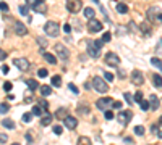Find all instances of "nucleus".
<instances>
[{
    "label": "nucleus",
    "mask_w": 162,
    "mask_h": 145,
    "mask_svg": "<svg viewBox=\"0 0 162 145\" xmlns=\"http://www.w3.org/2000/svg\"><path fill=\"white\" fill-rule=\"evenodd\" d=\"M11 145H21V143H18V142H15V143H11Z\"/></svg>",
    "instance_id": "69168bd1"
},
{
    "label": "nucleus",
    "mask_w": 162,
    "mask_h": 145,
    "mask_svg": "<svg viewBox=\"0 0 162 145\" xmlns=\"http://www.w3.org/2000/svg\"><path fill=\"white\" fill-rule=\"evenodd\" d=\"M93 87H94L97 92H101V93H105V92L109 90V84H107V81H105V77L102 79L99 76H96L93 79Z\"/></svg>",
    "instance_id": "f03ea898"
},
{
    "label": "nucleus",
    "mask_w": 162,
    "mask_h": 145,
    "mask_svg": "<svg viewBox=\"0 0 162 145\" xmlns=\"http://www.w3.org/2000/svg\"><path fill=\"white\" fill-rule=\"evenodd\" d=\"M149 103H151V110H152V111L159 110V106H160V102H159L157 95H154V93H151V95H149Z\"/></svg>",
    "instance_id": "2eb2a0df"
},
{
    "label": "nucleus",
    "mask_w": 162,
    "mask_h": 145,
    "mask_svg": "<svg viewBox=\"0 0 162 145\" xmlns=\"http://www.w3.org/2000/svg\"><path fill=\"white\" fill-rule=\"evenodd\" d=\"M44 31H46L47 35H50V37H57L59 31H60L59 23H55V21H47L46 26H44Z\"/></svg>",
    "instance_id": "7ed1b4c3"
},
{
    "label": "nucleus",
    "mask_w": 162,
    "mask_h": 145,
    "mask_svg": "<svg viewBox=\"0 0 162 145\" xmlns=\"http://www.w3.org/2000/svg\"><path fill=\"white\" fill-rule=\"evenodd\" d=\"M52 85L54 87H60L62 85V77L60 76H54L52 77Z\"/></svg>",
    "instance_id": "c756f323"
},
{
    "label": "nucleus",
    "mask_w": 162,
    "mask_h": 145,
    "mask_svg": "<svg viewBox=\"0 0 162 145\" xmlns=\"http://www.w3.org/2000/svg\"><path fill=\"white\" fill-rule=\"evenodd\" d=\"M157 137H159V139H162V130H159V134H157Z\"/></svg>",
    "instance_id": "e2e57ef3"
},
{
    "label": "nucleus",
    "mask_w": 162,
    "mask_h": 145,
    "mask_svg": "<svg viewBox=\"0 0 162 145\" xmlns=\"http://www.w3.org/2000/svg\"><path fill=\"white\" fill-rule=\"evenodd\" d=\"M63 124H65V127H68L70 130H72V129H76V126H78V119L68 114L67 118L63 119Z\"/></svg>",
    "instance_id": "ddd939ff"
},
{
    "label": "nucleus",
    "mask_w": 162,
    "mask_h": 145,
    "mask_svg": "<svg viewBox=\"0 0 162 145\" xmlns=\"http://www.w3.org/2000/svg\"><path fill=\"white\" fill-rule=\"evenodd\" d=\"M130 27L133 29V32H136V27H135V23H130Z\"/></svg>",
    "instance_id": "052dcab7"
},
{
    "label": "nucleus",
    "mask_w": 162,
    "mask_h": 145,
    "mask_svg": "<svg viewBox=\"0 0 162 145\" xmlns=\"http://www.w3.org/2000/svg\"><path fill=\"white\" fill-rule=\"evenodd\" d=\"M41 93H42V95H50V93H52V87L50 85H42L41 87Z\"/></svg>",
    "instance_id": "a878e982"
},
{
    "label": "nucleus",
    "mask_w": 162,
    "mask_h": 145,
    "mask_svg": "<svg viewBox=\"0 0 162 145\" xmlns=\"http://www.w3.org/2000/svg\"><path fill=\"white\" fill-rule=\"evenodd\" d=\"M37 42H39V45H42V47H47V40H44V39H42V37H37Z\"/></svg>",
    "instance_id": "3c124183"
},
{
    "label": "nucleus",
    "mask_w": 162,
    "mask_h": 145,
    "mask_svg": "<svg viewBox=\"0 0 162 145\" xmlns=\"http://www.w3.org/2000/svg\"><path fill=\"white\" fill-rule=\"evenodd\" d=\"M7 58V53H5V50H2V53H0V60H5Z\"/></svg>",
    "instance_id": "4d7b16f0"
},
{
    "label": "nucleus",
    "mask_w": 162,
    "mask_h": 145,
    "mask_svg": "<svg viewBox=\"0 0 162 145\" xmlns=\"http://www.w3.org/2000/svg\"><path fill=\"white\" fill-rule=\"evenodd\" d=\"M110 39H112V34H110V32H104V34H102L104 44H105V42H110Z\"/></svg>",
    "instance_id": "58836bf2"
},
{
    "label": "nucleus",
    "mask_w": 162,
    "mask_h": 145,
    "mask_svg": "<svg viewBox=\"0 0 162 145\" xmlns=\"http://www.w3.org/2000/svg\"><path fill=\"white\" fill-rule=\"evenodd\" d=\"M160 71H162V69H160Z\"/></svg>",
    "instance_id": "338daca9"
},
{
    "label": "nucleus",
    "mask_w": 162,
    "mask_h": 145,
    "mask_svg": "<svg viewBox=\"0 0 162 145\" xmlns=\"http://www.w3.org/2000/svg\"><path fill=\"white\" fill-rule=\"evenodd\" d=\"M8 110H10V106L7 105V103H2V105H0V113H2V114H5Z\"/></svg>",
    "instance_id": "79ce46f5"
},
{
    "label": "nucleus",
    "mask_w": 162,
    "mask_h": 145,
    "mask_svg": "<svg viewBox=\"0 0 162 145\" xmlns=\"http://www.w3.org/2000/svg\"><path fill=\"white\" fill-rule=\"evenodd\" d=\"M39 105H41V108H42L44 111H47L49 103H47V100H46V98H41V100H39Z\"/></svg>",
    "instance_id": "72a5a7b5"
},
{
    "label": "nucleus",
    "mask_w": 162,
    "mask_h": 145,
    "mask_svg": "<svg viewBox=\"0 0 162 145\" xmlns=\"http://www.w3.org/2000/svg\"><path fill=\"white\" fill-rule=\"evenodd\" d=\"M26 140H28V142H29V143L33 142V137H31V132H28V134H26Z\"/></svg>",
    "instance_id": "6e6d98bb"
},
{
    "label": "nucleus",
    "mask_w": 162,
    "mask_h": 145,
    "mask_svg": "<svg viewBox=\"0 0 162 145\" xmlns=\"http://www.w3.org/2000/svg\"><path fill=\"white\" fill-rule=\"evenodd\" d=\"M11 87H13L11 82H5V84H3V90H5V92H10V90H11Z\"/></svg>",
    "instance_id": "49530a36"
},
{
    "label": "nucleus",
    "mask_w": 162,
    "mask_h": 145,
    "mask_svg": "<svg viewBox=\"0 0 162 145\" xmlns=\"http://www.w3.org/2000/svg\"><path fill=\"white\" fill-rule=\"evenodd\" d=\"M159 122H160V126H162V116H160V118H159Z\"/></svg>",
    "instance_id": "0e129e2a"
},
{
    "label": "nucleus",
    "mask_w": 162,
    "mask_h": 145,
    "mask_svg": "<svg viewBox=\"0 0 162 145\" xmlns=\"http://www.w3.org/2000/svg\"><path fill=\"white\" fill-rule=\"evenodd\" d=\"M18 11L23 14V16H28V13H29V6H28V5H20L18 6Z\"/></svg>",
    "instance_id": "cd10ccee"
},
{
    "label": "nucleus",
    "mask_w": 162,
    "mask_h": 145,
    "mask_svg": "<svg viewBox=\"0 0 162 145\" xmlns=\"http://www.w3.org/2000/svg\"><path fill=\"white\" fill-rule=\"evenodd\" d=\"M104 116H105V119H109V121H110L112 118H114V113H112V111H109V110H107V111L104 113Z\"/></svg>",
    "instance_id": "de8ad7c7"
},
{
    "label": "nucleus",
    "mask_w": 162,
    "mask_h": 145,
    "mask_svg": "<svg viewBox=\"0 0 162 145\" xmlns=\"http://www.w3.org/2000/svg\"><path fill=\"white\" fill-rule=\"evenodd\" d=\"M104 77H105V81H107V82H112V81H114V74H112V72H109V71L104 72Z\"/></svg>",
    "instance_id": "c9c22d12"
},
{
    "label": "nucleus",
    "mask_w": 162,
    "mask_h": 145,
    "mask_svg": "<svg viewBox=\"0 0 162 145\" xmlns=\"http://www.w3.org/2000/svg\"><path fill=\"white\" fill-rule=\"evenodd\" d=\"M50 122H52V114L49 111H44V114L41 116V124L42 126H49Z\"/></svg>",
    "instance_id": "f3484780"
},
{
    "label": "nucleus",
    "mask_w": 162,
    "mask_h": 145,
    "mask_svg": "<svg viewBox=\"0 0 162 145\" xmlns=\"http://www.w3.org/2000/svg\"><path fill=\"white\" fill-rule=\"evenodd\" d=\"M2 126L3 127H7V129H15V122H13V119H3L2 121Z\"/></svg>",
    "instance_id": "5701e85b"
},
{
    "label": "nucleus",
    "mask_w": 162,
    "mask_h": 145,
    "mask_svg": "<svg viewBox=\"0 0 162 145\" xmlns=\"http://www.w3.org/2000/svg\"><path fill=\"white\" fill-rule=\"evenodd\" d=\"M135 102H136V103H141V102H143V93L141 92L135 93Z\"/></svg>",
    "instance_id": "a19ab883"
},
{
    "label": "nucleus",
    "mask_w": 162,
    "mask_h": 145,
    "mask_svg": "<svg viewBox=\"0 0 162 145\" xmlns=\"http://www.w3.org/2000/svg\"><path fill=\"white\" fill-rule=\"evenodd\" d=\"M135 134L136 135H144V127L143 126H136L135 127Z\"/></svg>",
    "instance_id": "4c0bfd02"
},
{
    "label": "nucleus",
    "mask_w": 162,
    "mask_h": 145,
    "mask_svg": "<svg viewBox=\"0 0 162 145\" xmlns=\"http://www.w3.org/2000/svg\"><path fill=\"white\" fill-rule=\"evenodd\" d=\"M31 118H33V113H24L23 116H21V121H23V122H29Z\"/></svg>",
    "instance_id": "473e14b6"
},
{
    "label": "nucleus",
    "mask_w": 162,
    "mask_h": 145,
    "mask_svg": "<svg viewBox=\"0 0 162 145\" xmlns=\"http://www.w3.org/2000/svg\"><path fill=\"white\" fill-rule=\"evenodd\" d=\"M88 31H89L91 34H96V32L102 31V23H101L99 19H96V18H91V19L88 21Z\"/></svg>",
    "instance_id": "39448f33"
},
{
    "label": "nucleus",
    "mask_w": 162,
    "mask_h": 145,
    "mask_svg": "<svg viewBox=\"0 0 162 145\" xmlns=\"http://www.w3.org/2000/svg\"><path fill=\"white\" fill-rule=\"evenodd\" d=\"M62 132H63V127H62V126H59V124H57V126H54V134L60 135Z\"/></svg>",
    "instance_id": "37998d69"
},
{
    "label": "nucleus",
    "mask_w": 162,
    "mask_h": 145,
    "mask_svg": "<svg viewBox=\"0 0 162 145\" xmlns=\"http://www.w3.org/2000/svg\"><path fill=\"white\" fill-rule=\"evenodd\" d=\"M115 8H117V11H118V13H122V14L128 13V6H126L125 3H117V6H115Z\"/></svg>",
    "instance_id": "393cba45"
},
{
    "label": "nucleus",
    "mask_w": 162,
    "mask_h": 145,
    "mask_svg": "<svg viewBox=\"0 0 162 145\" xmlns=\"http://www.w3.org/2000/svg\"><path fill=\"white\" fill-rule=\"evenodd\" d=\"M55 52H57L59 58L63 60V61H67L70 58V52H68V48L63 45V44H57V45H55Z\"/></svg>",
    "instance_id": "423d86ee"
},
{
    "label": "nucleus",
    "mask_w": 162,
    "mask_h": 145,
    "mask_svg": "<svg viewBox=\"0 0 162 145\" xmlns=\"http://www.w3.org/2000/svg\"><path fill=\"white\" fill-rule=\"evenodd\" d=\"M133 118V113L130 111V110H126V111H120L117 114V119H118V122L120 124H123V126H126L130 122V119Z\"/></svg>",
    "instance_id": "1a4fd4ad"
},
{
    "label": "nucleus",
    "mask_w": 162,
    "mask_h": 145,
    "mask_svg": "<svg viewBox=\"0 0 162 145\" xmlns=\"http://www.w3.org/2000/svg\"><path fill=\"white\" fill-rule=\"evenodd\" d=\"M123 98L126 100V103H128V105H131V103H133V98H131V93H128V92H126V93H123Z\"/></svg>",
    "instance_id": "ea45409f"
},
{
    "label": "nucleus",
    "mask_w": 162,
    "mask_h": 145,
    "mask_svg": "<svg viewBox=\"0 0 162 145\" xmlns=\"http://www.w3.org/2000/svg\"><path fill=\"white\" fill-rule=\"evenodd\" d=\"M78 113L80 114H89V108L86 105H80L78 106Z\"/></svg>",
    "instance_id": "2f4dec72"
},
{
    "label": "nucleus",
    "mask_w": 162,
    "mask_h": 145,
    "mask_svg": "<svg viewBox=\"0 0 162 145\" xmlns=\"http://www.w3.org/2000/svg\"><path fill=\"white\" fill-rule=\"evenodd\" d=\"M151 130H152L154 134H159V130H157V126H152V127H151Z\"/></svg>",
    "instance_id": "bf43d9fd"
},
{
    "label": "nucleus",
    "mask_w": 162,
    "mask_h": 145,
    "mask_svg": "<svg viewBox=\"0 0 162 145\" xmlns=\"http://www.w3.org/2000/svg\"><path fill=\"white\" fill-rule=\"evenodd\" d=\"M0 140H2V143H5V142H7V135L2 134V135H0Z\"/></svg>",
    "instance_id": "13d9d810"
},
{
    "label": "nucleus",
    "mask_w": 162,
    "mask_h": 145,
    "mask_svg": "<svg viewBox=\"0 0 162 145\" xmlns=\"http://www.w3.org/2000/svg\"><path fill=\"white\" fill-rule=\"evenodd\" d=\"M42 2H46V0H33V3H42Z\"/></svg>",
    "instance_id": "680f3d73"
},
{
    "label": "nucleus",
    "mask_w": 162,
    "mask_h": 145,
    "mask_svg": "<svg viewBox=\"0 0 162 145\" xmlns=\"http://www.w3.org/2000/svg\"><path fill=\"white\" fill-rule=\"evenodd\" d=\"M13 64H15L20 71H28L29 66H31L29 61H28L26 58H15V60H13Z\"/></svg>",
    "instance_id": "9d476101"
},
{
    "label": "nucleus",
    "mask_w": 162,
    "mask_h": 145,
    "mask_svg": "<svg viewBox=\"0 0 162 145\" xmlns=\"http://www.w3.org/2000/svg\"><path fill=\"white\" fill-rule=\"evenodd\" d=\"M26 85L29 87V89H31L33 92L36 90V89H39V84H37L36 79H28V81H26Z\"/></svg>",
    "instance_id": "aec40b11"
},
{
    "label": "nucleus",
    "mask_w": 162,
    "mask_h": 145,
    "mask_svg": "<svg viewBox=\"0 0 162 145\" xmlns=\"http://www.w3.org/2000/svg\"><path fill=\"white\" fill-rule=\"evenodd\" d=\"M104 60H105V63H107L109 66H118V64H120V56H118L117 53H114V52H109L104 56Z\"/></svg>",
    "instance_id": "0eeeda50"
},
{
    "label": "nucleus",
    "mask_w": 162,
    "mask_h": 145,
    "mask_svg": "<svg viewBox=\"0 0 162 145\" xmlns=\"http://www.w3.org/2000/svg\"><path fill=\"white\" fill-rule=\"evenodd\" d=\"M147 21H151L154 24H162V10L160 6L157 5H152L149 10H147Z\"/></svg>",
    "instance_id": "f257e3e1"
},
{
    "label": "nucleus",
    "mask_w": 162,
    "mask_h": 145,
    "mask_svg": "<svg viewBox=\"0 0 162 145\" xmlns=\"http://www.w3.org/2000/svg\"><path fill=\"white\" fill-rule=\"evenodd\" d=\"M151 63L154 64V66H157L159 69H162V61L159 60V58H156V56H154V58H152V60H151Z\"/></svg>",
    "instance_id": "f704fd0d"
},
{
    "label": "nucleus",
    "mask_w": 162,
    "mask_h": 145,
    "mask_svg": "<svg viewBox=\"0 0 162 145\" xmlns=\"http://www.w3.org/2000/svg\"><path fill=\"white\" fill-rule=\"evenodd\" d=\"M13 29H15V32L18 35H26L28 34V29L23 23H20V21H15V24H13Z\"/></svg>",
    "instance_id": "4468645a"
},
{
    "label": "nucleus",
    "mask_w": 162,
    "mask_h": 145,
    "mask_svg": "<svg viewBox=\"0 0 162 145\" xmlns=\"http://www.w3.org/2000/svg\"><path fill=\"white\" fill-rule=\"evenodd\" d=\"M139 106H141L143 111H147V110L151 108V103H149V100H143L141 103H139Z\"/></svg>",
    "instance_id": "c85d7f7f"
},
{
    "label": "nucleus",
    "mask_w": 162,
    "mask_h": 145,
    "mask_svg": "<svg viewBox=\"0 0 162 145\" xmlns=\"http://www.w3.org/2000/svg\"><path fill=\"white\" fill-rule=\"evenodd\" d=\"M68 89H70V90H72L73 93H78V92H80V89H78V87H76L75 84H72V82H70V84H68Z\"/></svg>",
    "instance_id": "c03bdc74"
},
{
    "label": "nucleus",
    "mask_w": 162,
    "mask_h": 145,
    "mask_svg": "<svg viewBox=\"0 0 162 145\" xmlns=\"http://www.w3.org/2000/svg\"><path fill=\"white\" fill-rule=\"evenodd\" d=\"M55 116H57L59 119H65L67 116H68V110H67V108H60V110H57Z\"/></svg>",
    "instance_id": "412c9836"
},
{
    "label": "nucleus",
    "mask_w": 162,
    "mask_h": 145,
    "mask_svg": "<svg viewBox=\"0 0 162 145\" xmlns=\"http://www.w3.org/2000/svg\"><path fill=\"white\" fill-rule=\"evenodd\" d=\"M83 8V2L81 0H67V10L70 13H80Z\"/></svg>",
    "instance_id": "20e7f679"
},
{
    "label": "nucleus",
    "mask_w": 162,
    "mask_h": 145,
    "mask_svg": "<svg viewBox=\"0 0 162 145\" xmlns=\"http://www.w3.org/2000/svg\"><path fill=\"white\" fill-rule=\"evenodd\" d=\"M31 113H33L34 116H42V113H44V110H42V108H41V105H36V106H33Z\"/></svg>",
    "instance_id": "bb28decb"
},
{
    "label": "nucleus",
    "mask_w": 162,
    "mask_h": 145,
    "mask_svg": "<svg viewBox=\"0 0 162 145\" xmlns=\"http://www.w3.org/2000/svg\"><path fill=\"white\" fill-rule=\"evenodd\" d=\"M139 31H141L144 35H151V34H152V31H151V26L147 24V23H141V24H139Z\"/></svg>",
    "instance_id": "a211bd4d"
},
{
    "label": "nucleus",
    "mask_w": 162,
    "mask_h": 145,
    "mask_svg": "<svg viewBox=\"0 0 162 145\" xmlns=\"http://www.w3.org/2000/svg\"><path fill=\"white\" fill-rule=\"evenodd\" d=\"M152 84H154V87L160 89L162 87V76L160 74H152Z\"/></svg>",
    "instance_id": "6ab92c4d"
},
{
    "label": "nucleus",
    "mask_w": 162,
    "mask_h": 145,
    "mask_svg": "<svg viewBox=\"0 0 162 145\" xmlns=\"http://www.w3.org/2000/svg\"><path fill=\"white\" fill-rule=\"evenodd\" d=\"M112 106H114V108H122V102H114Z\"/></svg>",
    "instance_id": "864d4df0"
},
{
    "label": "nucleus",
    "mask_w": 162,
    "mask_h": 145,
    "mask_svg": "<svg viewBox=\"0 0 162 145\" xmlns=\"http://www.w3.org/2000/svg\"><path fill=\"white\" fill-rule=\"evenodd\" d=\"M156 52H157V55L159 53H162V39L157 42V47H156Z\"/></svg>",
    "instance_id": "09e8293b"
},
{
    "label": "nucleus",
    "mask_w": 162,
    "mask_h": 145,
    "mask_svg": "<svg viewBox=\"0 0 162 145\" xmlns=\"http://www.w3.org/2000/svg\"><path fill=\"white\" fill-rule=\"evenodd\" d=\"M131 82L135 84V85H143V84H144V76H143V72L138 71V69L133 71V72H131Z\"/></svg>",
    "instance_id": "9b49d317"
},
{
    "label": "nucleus",
    "mask_w": 162,
    "mask_h": 145,
    "mask_svg": "<svg viewBox=\"0 0 162 145\" xmlns=\"http://www.w3.org/2000/svg\"><path fill=\"white\" fill-rule=\"evenodd\" d=\"M88 53H89V56H91V58H97V56H99L101 48L94 44V40L88 42Z\"/></svg>",
    "instance_id": "f8f14e48"
},
{
    "label": "nucleus",
    "mask_w": 162,
    "mask_h": 145,
    "mask_svg": "<svg viewBox=\"0 0 162 145\" xmlns=\"http://www.w3.org/2000/svg\"><path fill=\"white\" fill-rule=\"evenodd\" d=\"M114 103L112 102V98L109 97H102L96 102V106H97V110H101V111H107V108H110V105Z\"/></svg>",
    "instance_id": "6e6552de"
},
{
    "label": "nucleus",
    "mask_w": 162,
    "mask_h": 145,
    "mask_svg": "<svg viewBox=\"0 0 162 145\" xmlns=\"http://www.w3.org/2000/svg\"><path fill=\"white\" fill-rule=\"evenodd\" d=\"M44 58H46V61L50 63V64H55V63H57V58H55L52 53H47V52H46V53H44Z\"/></svg>",
    "instance_id": "b1692460"
},
{
    "label": "nucleus",
    "mask_w": 162,
    "mask_h": 145,
    "mask_svg": "<svg viewBox=\"0 0 162 145\" xmlns=\"http://www.w3.org/2000/svg\"><path fill=\"white\" fill-rule=\"evenodd\" d=\"M94 14H96V11L93 10V8H84V16H86V18H94Z\"/></svg>",
    "instance_id": "7c9ffc66"
},
{
    "label": "nucleus",
    "mask_w": 162,
    "mask_h": 145,
    "mask_svg": "<svg viewBox=\"0 0 162 145\" xmlns=\"http://www.w3.org/2000/svg\"><path fill=\"white\" fill-rule=\"evenodd\" d=\"M0 10H2V13H8V5H7L5 2H2V3H0Z\"/></svg>",
    "instance_id": "a18cd8bd"
},
{
    "label": "nucleus",
    "mask_w": 162,
    "mask_h": 145,
    "mask_svg": "<svg viewBox=\"0 0 162 145\" xmlns=\"http://www.w3.org/2000/svg\"><path fill=\"white\" fill-rule=\"evenodd\" d=\"M126 74H125V71L123 69H118V77H120V79H123Z\"/></svg>",
    "instance_id": "5fc2aeb1"
},
{
    "label": "nucleus",
    "mask_w": 162,
    "mask_h": 145,
    "mask_svg": "<svg viewBox=\"0 0 162 145\" xmlns=\"http://www.w3.org/2000/svg\"><path fill=\"white\" fill-rule=\"evenodd\" d=\"M31 6H33L34 11H36V13H41V14H44V13L47 11V5H46L44 2H42V3H33Z\"/></svg>",
    "instance_id": "dca6fc26"
},
{
    "label": "nucleus",
    "mask_w": 162,
    "mask_h": 145,
    "mask_svg": "<svg viewBox=\"0 0 162 145\" xmlns=\"http://www.w3.org/2000/svg\"><path fill=\"white\" fill-rule=\"evenodd\" d=\"M63 31H65V32H72V26H70V24H65V26H63Z\"/></svg>",
    "instance_id": "603ef678"
},
{
    "label": "nucleus",
    "mask_w": 162,
    "mask_h": 145,
    "mask_svg": "<svg viewBox=\"0 0 162 145\" xmlns=\"http://www.w3.org/2000/svg\"><path fill=\"white\" fill-rule=\"evenodd\" d=\"M47 74H49V71H47L46 68H41V69L37 71V76H39V77H47Z\"/></svg>",
    "instance_id": "e433bc0d"
},
{
    "label": "nucleus",
    "mask_w": 162,
    "mask_h": 145,
    "mask_svg": "<svg viewBox=\"0 0 162 145\" xmlns=\"http://www.w3.org/2000/svg\"><path fill=\"white\" fill-rule=\"evenodd\" d=\"M78 145H93V142H91L89 137L86 135H81L80 139H78Z\"/></svg>",
    "instance_id": "4be33fe9"
},
{
    "label": "nucleus",
    "mask_w": 162,
    "mask_h": 145,
    "mask_svg": "<svg viewBox=\"0 0 162 145\" xmlns=\"http://www.w3.org/2000/svg\"><path fill=\"white\" fill-rule=\"evenodd\" d=\"M8 71H10L8 64H2V72H3V74H8Z\"/></svg>",
    "instance_id": "8fccbe9b"
}]
</instances>
